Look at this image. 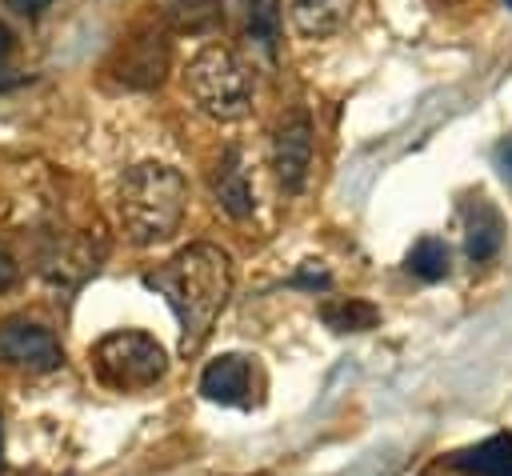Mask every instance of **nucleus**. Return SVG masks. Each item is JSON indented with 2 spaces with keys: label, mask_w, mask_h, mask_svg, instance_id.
Here are the masks:
<instances>
[{
  "label": "nucleus",
  "mask_w": 512,
  "mask_h": 476,
  "mask_svg": "<svg viewBox=\"0 0 512 476\" xmlns=\"http://www.w3.org/2000/svg\"><path fill=\"white\" fill-rule=\"evenodd\" d=\"M144 288L160 292L180 320V352L192 356L204 348L216 316L232 296V260L216 244H188L160 268L144 272Z\"/></svg>",
  "instance_id": "1"
},
{
  "label": "nucleus",
  "mask_w": 512,
  "mask_h": 476,
  "mask_svg": "<svg viewBox=\"0 0 512 476\" xmlns=\"http://www.w3.org/2000/svg\"><path fill=\"white\" fill-rule=\"evenodd\" d=\"M188 208V180L172 164H136L120 180V224L132 244L168 240Z\"/></svg>",
  "instance_id": "2"
},
{
  "label": "nucleus",
  "mask_w": 512,
  "mask_h": 476,
  "mask_svg": "<svg viewBox=\"0 0 512 476\" xmlns=\"http://www.w3.org/2000/svg\"><path fill=\"white\" fill-rule=\"evenodd\" d=\"M184 88L192 104L212 120H240L252 108V72L224 44H204L188 60Z\"/></svg>",
  "instance_id": "3"
},
{
  "label": "nucleus",
  "mask_w": 512,
  "mask_h": 476,
  "mask_svg": "<svg viewBox=\"0 0 512 476\" xmlns=\"http://www.w3.org/2000/svg\"><path fill=\"white\" fill-rule=\"evenodd\" d=\"M88 360H92L96 376L116 392L152 388L168 372V352L160 348V340H152L148 332H136V328H120V332L100 336L92 344Z\"/></svg>",
  "instance_id": "4"
},
{
  "label": "nucleus",
  "mask_w": 512,
  "mask_h": 476,
  "mask_svg": "<svg viewBox=\"0 0 512 476\" xmlns=\"http://www.w3.org/2000/svg\"><path fill=\"white\" fill-rule=\"evenodd\" d=\"M0 360L24 372H52L64 364V348L44 324L28 316H8L0 320Z\"/></svg>",
  "instance_id": "5"
},
{
  "label": "nucleus",
  "mask_w": 512,
  "mask_h": 476,
  "mask_svg": "<svg viewBox=\"0 0 512 476\" xmlns=\"http://www.w3.org/2000/svg\"><path fill=\"white\" fill-rule=\"evenodd\" d=\"M308 164H312V120H308L304 108H292L276 124V136H272V168H276V180L288 192H300L304 188V176H308Z\"/></svg>",
  "instance_id": "6"
},
{
  "label": "nucleus",
  "mask_w": 512,
  "mask_h": 476,
  "mask_svg": "<svg viewBox=\"0 0 512 476\" xmlns=\"http://www.w3.org/2000/svg\"><path fill=\"white\" fill-rule=\"evenodd\" d=\"M252 384H256V372H252L248 356H236V352L216 356V360L204 368V376H200V392H204L208 400H216V404H232V408H248V404H256Z\"/></svg>",
  "instance_id": "7"
},
{
  "label": "nucleus",
  "mask_w": 512,
  "mask_h": 476,
  "mask_svg": "<svg viewBox=\"0 0 512 476\" xmlns=\"http://www.w3.org/2000/svg\"><path fill=\"white\" fill-rule=\"evenodd\" d=\"M116 76L128 84V88H152L164 80V68H168V48L160 36L144 32V36H132L124 40V48L116 52Z\"/></svg>",
  "instance_id": "8"
},
{
  "label": "nucleus",
  "mask_w": 512,
  "mask_h": 476,
  "mask_svg": "<svg viewBox=\"0 0 512 476\" xmlns=\"http://www.w3.org/2000/svg\"><path fill=\"white\" fill-rule=\"evenodd\" d=\"M212 188H216V200L228 216L244 220L252 216L256 200H252V180H248V160H244V148L228 144L220 164H216V176H212Z\"/></svg>",
  "instance_id": "9"
},
{
  "label": "nucleus",
  "mask_w": 512,
  "mask_h": 476,
  "mask_svg": "<svg viewBox=\"0 0 512 476\" xmlns=\"http://www.w3.org/2000/svg\"><path fill=\"white\" fill-rule=\"evenodd\" d=\"M452 476H512V436L496 432L472 448H460L444 464Z\"/></svg>",
  "instance_id": "10"
},
{
  "label": "nucleus",
  "mask_w": 512,
  "mask_h": 476,
  "mask_svg": "<svg viewBox=\"0 0 512 476\" xmlns=\"http://www.w3.org/2000/svg\"><path fill=\"white\" fill-rule=\"evenodd\" d=\"M500 244H504V220H500V212L484 200V196H472L468 204H464V252H468V260H492L496 252H500Z\"/></svg>",
  "instance_id": "11"
},
{
  "label": "nucleus",
  "mask_w": 512,
  "mask_h": 476,
  "mask_svg": "<svg viewBox=\"0 0 512 476\" xmlns=\"http://www.w3.org/2000/svg\"><path fill=\"white\" fill-rule=\"evenodd\" d=\"M356 0H292V24L308 40H324L340 32L352 16Z\"/></svg>",
  "instance_id": "12"
},
{
  "label": "nucleus",
  "mask_w": 512,
  "mask_h": 476,
  "mask_svg": "<svg viewBox=\"0 0 512 476\" xmlns=\"http://www.w3.org/2000/svg\"><path fill=\"white\" fill-rule=\"evenodd\" d=\"M320 320L332 332H368L380 320V308L368 300H328L320 304Z\"/></svg>",
  "instance_id": "13"
},
{
  "label": "nucleus",
  "mask_w": 512,
  "mask_h": 476,
  "mask_svg": "<svg viewBox=\"0 0 512 476\" xmlns=\"http://www.w3.org/2000/svg\"><path fill=\"white\" fill-rule=\"evenodd\" d=\"M244 32L264 52H276V40H280V0H244Z\"/></svg>",
  "instance_id": "14"
},
{
  "label": "nucleus",
  "mask_w": 512,
  "mask_h": 476,
  "mask_svg": "<svg viewBox=\"0 0 512 476\" xmlns=\"http://www.w3.org/2000/svg\"><path fill=\"white\" fill-rule=\"evenodd\" d=\"M164 16H168V24L176 32L200 36V32H208L220 20V0H168Z\"/></svg>",
  "instance_id": "15"
},
{
  "label": "nucleus",
  "mask_w": 512,
  "mask_h": 476,
  "mask_svg": "<svg viewBox=\"0 0 512 476\" xmlns=\"http://www.w3.org/2000/svg\"><path fill=\"white\" fill-rule=\"evenodd\" d=\"M408 272L420 276V280H440L448 276V244L440 236H424L412 244L408 252Z\"/></svg>",
  "instance_id": "16"
},
{
  "label": "nucleus",
  "mask_w": 512,
  "mask_h": 476,
  "mask_svg": "<svg viewBox=\"0 0 512 476\" xmlns=\"http://www.w3.org/2000/svg\"><path fill=\"white\" fill-rule=\"evenodd\" d=\"M292 284H296V288H328V284H332V276H328V272H324L316 260H308V264H304V268L292 276Z\"/></svg>",
  "instance_id": "17"
},
{
  "label": "nucleus",
  "mask_w": 512,
  "mask_h": 476,
  "mask_svg": "<svg viewBox=\"0 0 512 476\" xmlns=\"http://www.w3.org/2000/svg\"><path fill=\"white\" fill-rule=\"evenodd\" d=\"M16 276H20V268H16V260L0 248V292H8L12 284H16Z\"/></svg>",
  "instance_id": "18"
},
{
  "label": "nucleus",
  "mask_w": 512,
  "mask_h": 476,
  "mask_svg": "<svg viewBox=\"0 0 512 476\" xmlns=\"http://www.w3.org/2000/svg\"><path fill=\"white\" fill-rule=\"evenodd\" d=\"M52 0H4V8H12V12H20V16H36V12H44Z\"/></svg>",
  "instance_id": "19"
},
{
  "label": "nucleus",
  "mask_w": 512,
  "mask_h": 476,
  "mask_svg": "<svg viewBox=\"0 0 512 476\" xmlns=\"http://www.w3.org/2000/svg\"><path fill=\"white\" fill-rule=\"evenodd\" d=\"M496 168H500V176L512 184V136H508V140L496 148Z\"/></svg>",
  "instance_id": "20"
},
{
  "label": "nucleus",
  "mask_w": 512,
  "mask_h": 476,
  "mask_svg": "<svg viewBox=\"0 0 512 476\" xmlns=\"http://www.w3.org/2000/svg\"><path fill=\"white\" fill-rule=\"evenodd\" d=\"M8 60H12V32H8V24H0V80L8 72Z\"/></svg>",
  "instance_id": "21"
},
{
  "label": "nucleus",
  "mask_w": 512,
  "mask_h": 476,
  "mask_svg": "<svg viewBox=\"0 0 512 476\" xmlns=\"http://www.w3.org/2000/svg\"><path fill=\"white\" fill-rule=\"evenodd\" d=\"M0 464H4V416H0Z\"/></svg>",
  "instance_id": "22"
},
{
  "label": "nucleus",
  "mask_w": 512,
  "mask_h": 476,
  "mask_svg": "<svg viewBox=\"0 0 512 476\" xmlns=\"http://www.w3.org/2000/svg\"><path fill=\"white\" fill-rule=\"evenodd\" d=\"M436 4H456V0H436Z\"/></svg>",
  "instance_id": "23"
},
{
  "label": "nucleus",
  "mask_w": 512,
  "mask_h": 476,
  "mask_svg": "<svg viewBox=\"0 0 512 476\" xmlns=\"http://www.w3.org/2000/svg\"><path fill=\"white\" fill-rule=\"evenodd\" d=\"M504 4H508V8H512V0H504Z\"/></svg>",
  "instance_id": "24"
}]
</instances>
